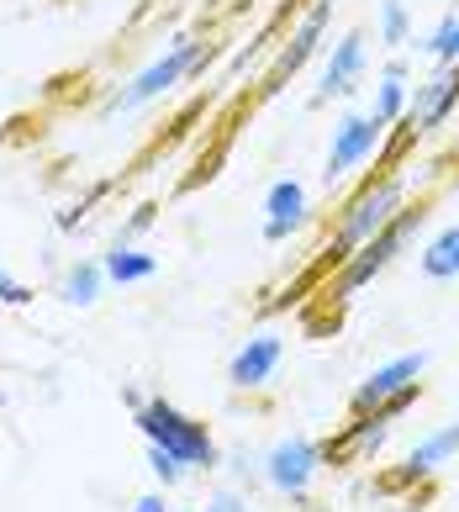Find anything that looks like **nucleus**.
<instances>
[{
	"label": "nucleus",
	"mask_w": 459,
	"mask_h": 512,
	"mask_svg": "<svg viewBox=\"0 0 459 512\" xmlns=\"http://www.w3.org/2000/svg\"><path fill=\"white\" fill-rule=\"evenodd\" d=\"M423 222H428V201H407V206H401V212H396V217L365 243V249L349 254L328 280H322V301H328V307H343V301H354L375 275H386V270H391L396 254L407 249L417 233H423Z\"/></svg>",
	"instance_id": "1"
},
{
	"label": "nucleus",
	"mask_w": 459,
	"mask_h": 512,
	"mask_svg": "<svg viewBox=\"0 0 459 512\" xmlns=\"http://www.w3.org/2000/svg\"><path fill=\"white\" fill-rule=\"evenodd\" d=\"M401 206H407V180H401V169H386V175H375V180H365L359 191L343 201V212H338V222H333V238H328V264L338 270L349 254H359L365 243L386 227Z\"/></svg>",
	"instance_id": "2"
},
{
	"label": "nucleus",
	"mask_w": 459,
	"mask_h": 512,
	"mask_svg": "<svg viewBox=\"0 0 459 512\" xmlns=\"http://www.w3.org/2000/svg\"><path fill=\"white\" fill-rule=\"evenodd\" d=\"M132 423H138V433L148 444L169 449L185 470H217L222 465V449L212 439V428L201 423V417L180 412L175 402H164V396H148V402L132 412Z\"/></svg>",
	"instance_id": "3"
},
{
	"label": "nucleus",
	"mask_w": 459,
	"mask_h": 512,
	"mask_svg": "<svg viewBox=\"0 0 459 512\" xmlns=\"http://www.w3.org/2000/svg\"><path fill=\"white\" fill-rule=\"evenodd\" d=\"M201 53H206V43H196V37H175V43H169L143 74H132L117 96L106 101V117H127V111H138V106H148V101L169 96L175 85L190 80V69H196Z\"/></svg>",
	"instance_id": "4"
},
{
	"label": "nucleus",
	"mask_w": 459,
	"mask_h": 512,
	"mask_svg": "<svg viewBox=\"0 0 459 512\" xmlns=\"http://www.w3.org/2000/svg\"><path fill=\"white\" fill-rule=\"evenodd\" d=\"M328 470V460H322V444L317 439H280L270 454H264V481H270V491H280L285 502H306L312 497L317 476Z\"/></svg>",
	"instance_id": "5"
},
{
	"label": "nucleus",
	"mask_w": 459,
	"mask_h": 512,
	"mask_svg": "<svg viewBox=\"0 0 459 512\" xmlns=\"http://www.w3.org/2000/svg\"><path fill=\"white\" fill-rule=\"evenodd\" d=\"M386 143V127H380L370 111H354V117H343L333 127V143H328V164H322V180L338 185V180H349L359 164H370L375 159V148Z\"/></svg>",
	"instance_id": "6"
},
{
	"label": "nucleus",
	"mask_w": 459,
	"mask_h": 512,
	"mask_svg": "<svg viewBox=\"0 0 459 512\" xmlns=\"http://www.w3.org/2000/svg\"><path fill=\"white\" fill-rule=\"evenodd\" d=\"M454 111H459V64H438L428 80L412 90L407 117H401V122H407L417 138H428V132H438Z\"/></svg>",
	"instance_id": "7"
},
{
	"label": "nucleus",
	"mask_w": 459,
	"mask_h": 512,
	"mask_svg": "<svg viewBox=\"0 0 459 512\" xmlns=\"http://www.w3.org/2000/svg\"><path fill=\"white\" fill-rule=\"evenodd\" d=\"M391 417L386 412H349V423H343L328 444H322V460L328 465H365V460H375L380 449H386V439H391Z\"/></svg>",
	"instance_id": "8"
},
{
	"label": "nucleus",
	"mask_w": 459,
	"mask_h": 512,
	"mask_svg": "<svg viewBox=\"0 0 459 512\" xmlns=\"http://www.w3.org/2000/svg\"><path fill=\"white\" fill-rule=\"evenodd\" d=\"M423 370H428V354L423 349H412V354H396V359H386V365H375L365 381L354 386V396H349V412H375L386 396H396V391H407V386H417L423 381Z\"/></svg>",
	"instance_id": "9"
},
{
	"label": "nucleus",
	"mask_w": 459,
	"mask_h": 512,
	"mask_svg": "<svg viewBox=\"0 0 459 512\" xmlns=\"http://www.w3.org/2000/svg\"><path fill=\"white\" fill-rule=\"evenodd\" d=\"M370 37L365 32H343L338 43H333V53H328V64H322V85H317V96H312V106H328L333 96H349V90L359 85V74H365V64H370Z\"/></svg>",
	"instance_id": "10"
},
{
	"label": "nucleus",
	"mask_w": 459,
	"mask_h": 512,
	"mask_svg": "<svg viewBox=\"0 0 459 512\" xmlns=\"http://www.w3.org/2000/svg\"><path fill=\"white\" fill-rule=\"evenodd\" d=\"M328 22H333V0H312V11L296 22V32H291V43H285L280 53H275V69H270V90L275 85H285L291 74H301L306 64H312V53L322 48V32H328Z\"/></svg>",
	"instance_id": "11"
},
{
	"label": "nucleus",
	"mask_w": 459,
	"mask_h": 512,
	"mask_svg": "<svg viewBox=\"0 0 459 512\" xmlns=\"http://www.w3.org/2000/svg\"><path fill=\"white\" fill-rule=\"evenodd\" d=\"M280 359H285V338L280 333H254L233 359H227V386H233V391L270 386L275 370H280Z\"/></svg>",
	"instance_id": "12"
},
{
	"label": "nucleus",
	"mask_w": 459,
	"mask_h": 512,
	"mask_svg": "<svg viewBox=\"0 0 459 512\" xmlns=\"http://www.w3.org/2000/svg\"><path fill=\"white\" fill-rule=\"evenodd\" d=\"M306 227V185L301 180H275L264 191V243H285Z\"/></svg>",
	"instance_id": "13"
},
{
	"label": "nucleus",
	"mask_w": 459,
	"mask_h": 512,
	"mask_svg": "<svg viewBox=\"0 0 459 512\" xmlns=\"http://www.w3.org/2000/svg\"><path fill=\"white\" fill-rule=\"evenodd\" d=\"M459 460V423H449V428H438V433H428L423 444H412L407 449V460H401V470L386 481V486H407V481H428L433 470H444V465H454Z\"/></svg>",
	"instance_id": "14"
},
{
	"label": "nucleus",
	"mask_w": 459,
	"mask_h": 512,
	"mask_svg": "<svg viewBox=\"0 0 459 512\" xmlns=\"http://www.w3.org/2000/svg\"><path fill=\"white\" fill-rule=\"evenodd\" d=\"M101 270H106L111 286H138V280L159 275V259H153L148 249H138V243H111V249L101 254Z\"/></svg>",
	"instance_id": "15"
},
{
	"label": "nucleus",
	"mask_w": 459,
	"mask_h": 512,
	"mask_svg": "<svg viewBox=\"0 0 459 512\" xmlns=\"http://www.w3.org/2000/svg\"><path fill=\"white\" fill-rule=\"evenodd\" d=\"M407 59H391L386 74H380V90H375V106H370V117L380 127H396L401 117H407V101H412V90H407Z\"/></svg>",
	"instance_id": "16"
},
{
	"label": "nucleus",
	"mask_w": 459,
	"mask_h": 512,
	"mask_svg": "<svg viewBox=\"0 0 459 512\" xmlns=\"http://www.w3.org/2000/svg\"><path fill=\"white\" fill-rule=\"evenodd\" d=\"M106 286L111 280L101 270V259H80V264H69V270L59 275V301H69V307H95Z\"/></svg>",
	"instance_id": "17"
},
{
	"label": "nucleus",
	"mask_w": 459,
	"mask_h": 512,
	"mask_svg": "<svg viewBox=\"0 0 459 512\" xmlns=\"http://www.w3.org/2000/svg\"><path fill=\"white\" fill-rule=\"evenodd\" d=\"M423 275H428V280H454V275H459V222L444 227L438 238H428V249H423Z\"/></svg>",
	"instance_id": "18"
},
{
	"label": "nucleus",
	"mask_w": 459,
	"mask_h": 512,
	"mask_svg": "<svg viewBox=\"0 0 459 512\" xmlns=\"http://www.w3.org/2000/svg\"><path fill=\"white\" fill-rule=\"evenodd\" d=\"M380 43H386V48H407L412 43V11H407V0H380Z\"/></svg>",
	"instance_id": "19"
},
{
	"label": "nucleus",
	"mask_w": 459,
	"mask_h": 512,
	"mask_svg": "<svg viewBox=\"0 0 459 512\" xmlns=\"http://www.w3.org/2000/svg\"><path fill=\"white\" fill-rule=\"evenodd\" d=\"M438 64H459V11H449L444 22H438L433 32H428V43H423Z\"/></svg>",
	"instance_id": "20"
},
{
	"label": "nucleus",
	"mask_w": 459,
	"mask_h": 512,
	"mask_svg": "<svg viewBox=\"0 0 459 512\" xmlns=\"http://www.w3.org/2000/svg\"><path fill=\"white\" fill-rule=\"evenodd\" d=\"M106 191H111V185H106V180H95V185H90V191H85L80 201H69V206H64V212H59V217H53V222H59V233H74V227H80V222L90 217V206H95V201H101Z\"/></svg>",
	"instance_id": "21"
},
{
	"label": "nucleus",
	"mask_w": 459,
	"mask_h": 512,
	"mask_svg": "<svg viewBox=\"0 0 459 512\" xmlns=\"http://www.w3.org/2000/svg\"><path fill=\"white\" fill-rule=\"evenodd\" d=\"M148 470H153V476H159V486H164V491L185 481V465H180V460H175V454H169V449H159V444H148Z\"/></svg>",
	"instance_id": "22"
},
{
	"label": "nucleus",
	"mask_w": 459,
	"mask_h": 512,
	"mask_svg": "<svg viewBox=\"0 0 459 512\" xmlns=\"http://www.w3.org/2000/svg\"><path fill=\"white\" fill-rule=\"evenodd\" d=\"M153 222H159V206H153V201H143L138 212H132V217L122 222V233H117V243H132V238H138V233H148Z\"/></svg>",
	"instance_id": "23"
},
{
	"label": "nucleus",
	"mask_w": 459,
	"mask_h": 512,
	"mask_svg": "<svg viewBox=\"0 0 459 512\" xmlns=\"http://www.w3.org/2000/svg\"><path fill=\"white\" fill-rule=\"evenodd\" d=\"M27 301H32V291L6 270V264H0V307H27Z\"/></svg>",
	"instance_id": "24"
},
{
	"label": "nucleus",
	"mask_w": 459,
	"mask_h": 512,
	"mask_svg": "<svg viewBox=\"0 0 459 512\" xmlns=\"http://www.w3.org/2000/svg\"><path fill=\"white\" fill-rule=\"evenodd\" d=\"M206 512H248V497H238V491H212Z\"/></svg>",
	"instance_id": "25"
},
{
	"label": "nucleus",
	"mask_w": 459,
	"mask_h": 512,
	"mask_svg": "<svg viewBox=\"0 0 459 512\" xmlns=\"http://www.w3.org/2000/svg\"><path fill=\"white\" fill-rule=\"evenodd\" d=\"M132 512H169V502H164V491H148V497L132 502Z\"/></svg>",
	"instance_id": "26"
},
{
	"label": "nucleus",
	"mask_w": 459,
	"mask_h": 512,
	"mask_svg": "<svg viewBox=\"0 0 459 512\" xmlns=\"http://www.w3.org/2000/svg\"><path fill=\"white\" fill-rule=\"evenodd\" d=\"M122 402H127V412H138V407L148 402V396H143V391H132V386H127V391H122Z\"/></svg>",
	"instance_id": "27"
},
{
	"label": "nucleus",
	"mask_w": 459,
	"mask_h": 512,
	"mask_svg": "<svg viewBox=\"0 0 459 512\" xmlns=\"http://www.w3.org/2000/svg\"><path fill=\"white\" fill-rule=\"evenodd\" d=\"M180 512H196V507H180Z\"/></svg>",
	"instance_id": "28"
}]
</instances>
